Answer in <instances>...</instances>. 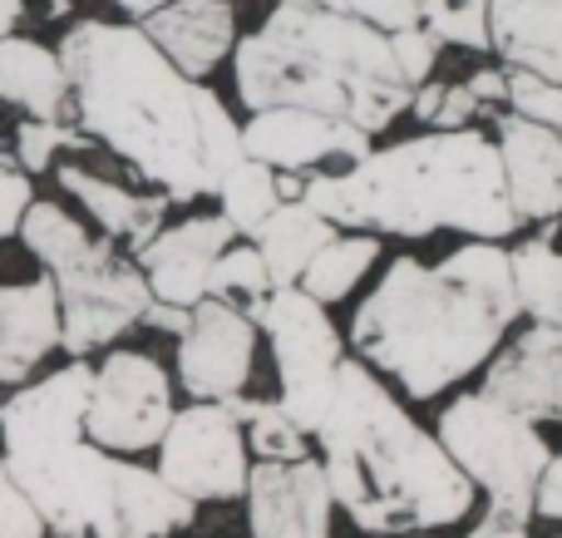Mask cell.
<instances>
[{
    "label": "cell",
    "mask_w": 562,
    "mask_h": 538,
    "mask_svg": "<svg viewBox=\"0 0 562 538\" xmlns=\"http://www.w3.org/2000/svg\"><path fill=\"white\" fill-rule=\"evenodd\" d=\"M75 128L119 154L168 203L217 193L243 158V128L207 85L173 65L144 25L75 20L59 40Z\"/></svg>",
    "instance_id": "obj_1"
},
{
    "label": "cell",
    "mask_w": 562,
    "mask_h": 538,
    "mask_svg": "<svg viewBox=\"0 0 562 538\" xmlns=\"http://www.w3.org/2000/svg\"><path fill=\"white\" fill-rule=\"evenodd\" d=\"M518 316L508 253L469 243L439 267L400 257L356 316V346L409 395H439L464 381Z\"/></svg>",
    "instance_id": "obj_2"
},
{
    "label": "cell",
    "mask_w": 562,
    "mask_h": 538,
    "mask_svg": "<svg viewBox=\"0 0 562 538\" xmlns=\"http://www.w3.org/2000/svg\"><path fill=\"white\" fill-rule=\"evenodd\" d=\"M237 94L247 109L296 104L380 134L409 109L390 35L340 0H277V10L233 45Z\"/></svg>",
    "instance_id": "obj_3"
},
{
    "label": "cell",
    "mask_w": 562,
    "mask_h": 538,
    "mask_svg": "<svg viewBox=\"0 0 562 538\" xmlns=\"http://www.w3.org/2000/svg\"><path fill=\"white\" fill-rule=\"evenodd\" d=\"M326 223L380 227L425 237L464 227L474 237H508L518 227L504 193V164L479 128H435L380 154H360L346 173H316L301 188Z\"/></svg>",
    "instance_id": "obj_4"
},
{
    "label": "cell",
    "mask_w": 562,
    "mask_h": 538,
    "mask_svg": "<svg viewBox=\"0 0 562 538\" xmlns=\"http://www.w3.org/2000/svg\"><path fill=\"white\" fill-rule=\"evenodd\" d=\"M316 435L326 450V490L370 534L445 529L474 500L459 464L415 430L366 366H336Z\"/></svg>",
    "instance_id": "obj_5"
},
{
    "label": "cell",
    "mask_w": 562,
    "mask_h": 538,
    "mask_svg": "<svg viewBox=\"0 0 562 538\" xmlns=\"http://www.w3.org/2000/svg\"><path fill=\"white\" fill-rule=\"evenodd\" d=\"M89 376L94 366L75 356L55 376L20 385L0 405V455H5L10 480L20 484L40 524L59 538L119 534L124 460H109L85 435Z\"/></svg>",
    "instance_id": "obj_6"
},
{
    "label": "cell",
    "mask_w": 562,
    "mask_h": 538,
    "mask_svg": "<svg viewBox=\"0 0 562 538\" xmlns=\"http://www.w3.org/2000/svg\"><path fill=\"white\" fill-rule=\"evenodd\" d=\"M20 243L45 262L59 296V346L69 356H89L144 322V306L154 302L138 267H128L104 237H89L85 223L65 213L49 198H30L20 213Z\"/></svg>",
    "instance_id": "obj_7"
},
{
    "label": "cell",
    "mask_w": 562,
    "mask_h": 538,
    "mask_svg": "<svg viewBox=\"0 0 562 538\" xmlns=\"http://www.w3.org/2000/svg\"><path fill=\"white\" fill-rule=\"evenodd\" d=\"M262 326L272 332L277 346V371H281V411L296 421V430H316L326 401L336 391V366H340V341L336 326L326 322L316 296L291 287H272L262 306Z\"/></svg>",
    "instance_id": "obj_8"
},
{
    "label": "cell",
    "mask_w": 562,
    "mask_h": 538,
    "mask_svg": "<svg viewBox=\"0 0 562 538\" xmlns=\"http://www.w3.org/2000/svg\"><path fill=\"white\" fill-rule=\"evenodd\" d=\"M439 435H445L449 460L464 464L479 484H488V494L533 500V480L548 464V445L538 440L524 415L498 405L494 395H464L439 421Z\"/></svg>",
    "instance_id": "obj_9"
},
{
    "label": "cell",
    "mask_w": 562,
    "mask_h": 538,
    "mask_svg": "<svg viewBox=\"0 0 562 538\" xmlns=\"http://www.w3.org/2000/svg\"><path fill=\"white\" fill-rule=\"evenodd\" d=\"M168 421H173V401H168V376L154 356L144 351H114L104 356L94 376H89V401H85V435L99 450L138 455L154 450L164 440Z\"/></svg>",
    "instance_id": "obj_10"
},
{
    "label": "cell",
    "mask_w": 562,
    "mask_h": 538,
    "mask_svg": "<svg viewBox=\"0 0 562 538\" xmlns=\"http://www.w3.org/2000/svg\"><path fill=\"white\" fill-rule=\"evenodd\" d=\"M164 460L158 474L188 500H233L247 490V450L237 415L227 411V401H207L183 411L178 421H168L164 430Z\"/></svg>",
    "instance_id": "obj_11"
},
{
    "label": "cell",
    "mask_w": 562,
    "mask_h": 538,
    "mask_svg": "<svg viewBox=\"0 0 562 538\" xmlns=\"http://www.w3.org/2000/svg\"><path fill=\"white\" fill-rule=\"evenodd\" d=\"M243 154L257 158L267 168H301L326 164V158H350L370 154V134L346 119L316 114V109H296V104H272V109H252V119L243 124Z\"/></svg>",
    "instance_id": "obj_12"
},
{
    "label": "cell",
    "mask_w": 562,
    "mask_h": 538,
    "mask_svg": "<svg viewBox=\"0 0 562 538\" xmlns=\"http://www.w3.org/2000/svg\"><path fill=\"white\" fill-rule=\"evenodd\" d=\"M178 376L198 401H233L252 376V322L227 302H203L188 316Z\"/></svg>",
    "instance_id": "obj_13"
},
{
    "label": "cell",
    "mask_w": 562,
    "mask_h": 538,
    "mask_svg": "<svg viewBox=\"0 0 562 538\" xmlns=\"http://www.w3.org/2000/svg\"><path fill=\"white\" fill-rule=\"evenodd\" d=\"M498 164L514 217H558L562 213V134L538 119H498Z\"/></svg>",
    "instance_id": "obj_14"
},
{
    "label": "cell",
    "mask_w": 562,
    "mask_h": 538,
    "mask_svg": "<svg viewBox=\"0 0 562 538\" xmlns=\"http://www.w3.org/2000/svg\"><path fill=\"white\" fill-rule=\"evenodd\" d=\"M247 494L257 538H326L330 529V490L321 464L311 460H267L247 480Z\"/></svg>",
    "instance_id": "obj_15"
},
{
    "label": "cell",
    "mask_w": 562,
    "mask_h": 538,
    "mask_svg": "<svg viewBox=\"0 0 562 538\" xmlns=\"http://www.w3.org/2000/svg\"><path fill=\"white\" fill-rule=\"evenodd\" d=\"M233 243V223L227 217H193L178 227H158L144 247L138 262L148 272V292L168 306H198V296L207 292V267L217 262V253Z\"/></svg>",
    "instance_id": "obj_16"
},
{
    "label": "cell",
    "mask_w": 562,
    "mask_h": 538,
    "mask_svg": "<svg viewBox=\"0 0 562 538\" xmlns=\"http://www.w3.org/2000/svg\"><path fill=\"white\" fill-rule=\"evenodd\" d=\"M484 395L524 421H562V326H533L488 371Z\"/></svg>",
    "instance_id": "obj_17"
},
{
    "label": "cell",
    "mask_w": 562,
    "mask_h": 538,
    "mask_svg": "<svg viewBox=\"0 0 562 538\" xmlns=\"http://www.w3.org/2000/svg\"><path fill=\"white\" fill-rule=\"evenodd\" d=\"M144 35L173 59L183 75L203 79L217 69L237 45V15L233 0H168V5L148 10Z\"/></svg>",
    "instance_id": "obj_18"
},
{
    "label": "cell",
    "mask_w": 562,
    "mask_h": 538,
    "mask_svg": "<svg viewBox=\"0 0 562 538\" xmlns=\"http://www.w3.org/2000/svg\"><path fill=\"white\" fill-rule=\"evenodd\" d=\"M59 346L55 282H0V385H20Z\"/></svg>",
    "instance_id": "obj_19"
},
{
    "label": "cell",
    "mask_w": 562,
    "mask_h": 538,
    "mask_svg": "<svg viewBox=\"0 0 562 538\" xmlns=\"http://www.w3.org/2000/svg\"><path fill=\"white\" fill-rule=\"evenodd\" d=\"M488 45L508 69L562 85V0H488Z\"/></svg>",
    "instance_id": "obj_20"
},
{
    "label": "cell",
    "mask_w": 562,
    "mask_h": 538,
    "mask_svg": "<svg viewBox=\"0 0 562 538\" xmlns=\"http://www.w3.org/2000/svg\"><path fill=\"white\" fill-rule=\"evenodd\" d=\"M0 104L25 119H65L69 79L59 65V49L20 35V30L0 35Z\"/></svg>",
    "instance_id": "obj_21"
},
{
    "label": "cell",
    "mask_w": 562,
    "mask_h": 538,
    "mask_svg": "<svg viewBox=\"0 0 562 538\" xmlns=\"http://www.w3.org/2000/svg\"><path fill=\"white\" fill-rule=\"evenodd\" d=\"M55 173H59V183H65V193H75L79 203H85V213L94 217L109 237H124L134 253L158 233V223H164L168 193H134V188L114 183V178H104V173H89L85 164H59Z\"/></svg>",
    "instance_id": "obj_22"
},
{
    "label": "cell",
    "mask_w": 562,
    "mask_h": 538,
    "mask_svg": "<svg viewBox=\"0 0 562 538\" xmlns=\"http://www.w3.org/2000/svg\"><path fill=\"white\" fill-rule=\"evenodd\" d=\"M330 237L336 233H330V223L316 213V208L301 203V198H281L272 208V217L257 227V253H262L272 287L296 282V277L306 272V262L330 243Z\"/></svg>",
    "instance_id": "obj_23"
},
{
    "label": "cell",
    "mask_w": 562,
    "mask_h": 538,
    "mask_svg": "<svg viewBox=\"0 0 562 538\" xmlns=\"http://www.w3.org/2000/svg\"><path fill=\"white\" fill-rule=\"evenodd\" d=\"M193 524V500L178 494L164 474L124 464L119 474V538H164Z\"/></svg>",
    "instance_id": "obj_24"
},
{
    "label": "cell",
    "mask_w": 562,
    "mask_h": 538,
    "mask_svg": "<svg viewBox=\"0 0 562 538\" xmlns=\"http://www.w3.org/2000/svg\"><path fill=\"white\" fill-rule=\"evenodd\" d=\"M514 272V296L518 306L538 316V326H562V253L548 237H533L528 247H518L508 257Z\"/></svg>",
    "instance_id": "obj_25"
},
{
    "label": "cell",
    "mask_w": 562,
    "mask_h": 538,
    "mask_svg": "<svg viewBox=\"0 0 562 538\" xmlns=\"http://www.w3.org/2000/svg\"><path fill=\"white\" fill-rule=\"evenodd\" d=\"M217 198H223V217L233 223V233L257 237V227L272 217V208L281 203V183L277 168L257 164V158H237L223 178H217Z\"/></svg>",
    "instance_id": "obj_26"
},
{
    "label": "cell",
    "mask_w": 562,
    "mask_h": 538,
    "mask_svg": "<svg viewBox=\"0 0 562 538\" xmlns=\"http://www.w3.org/2000/svg\"><path fill=\"white\" fill-rule=\"evenodd\" d=\"M375 257H380L375 237H330L306 262V272H301V292L316 296V302H336V296H346L366 277V267Z\"/></svg>",
    "instance_id": "obj_27"
},
{
    "label": "cell",
    "mask_w": 562,
    "mask_h": 538,
    "mask_svg": "<svg viewBox=\"0 0 562 538\" xmlns=\"http://www.w3.org/2000/svg\"><path fill=\"white\" fill-rule=\"evenodd\" d=\"M207 292L217 302H247V322H262V306L272 296V277L257 247H233L227 243L217 253V262L207 267Z\"/></svg>",
    "instance_id": "obj_28"
},
{
    "label": "cell",
    "mask_w": 562,
    "mask_h": 538,
    "mask_svg": "<svg viewBox=\"0 0 562 538\" xmlns=\"http://www.w3.org/2000/svg\"><path fill=\"white\" fill-rule=\"evenodd\" d=\"M227 411L237 415V421L252 425V445L262 460H306V430H296V421H291L281 405L272 401H243V395H233L227 401Z\"/></svg>",
    "instance_id": "obj_29"
},
{
    "label": "cell",
    "mask_w": 562,
    "mask_h": 538,
    "mask_svg": "<svg viewBox=\"0 0 562 538\" xmlns=\"http://www.w3.org/2000/svg\"><path fill=\"white\" fill-rule=\"evenodd\" d=\"M419 25L439 45L488 49V0H425L419 5Z\"/></svg>",
    "instance_id": "obj_30"
},
{
    "label": "cell",
    "mask_w": 562,
    "mask_h": 538,
    "mask_svg": "<svg viewBox=\"0 0 562 538\" xmlns=\"http://www.w3.org/2000/svg\"><path fill=\"white\" fill-rule=\"evenodd\" d=\"M65 148H94V138L79 134V128L65 124V119H20L15 124V164L25 168L30 178L49 173Z\"/></svg>",
    "instance_id": "obj_31"
},
{
    "label": "cell",
    "mask_w": 562,
    "mask_h": 538,
    "mask_svg": "<svg viewBox=\"0 0 562 538\" xmlns=\"http://www.w3.org/2000/svg\"><path fill=\"white\" fill-rule=\"evenodd\" d=\"M390 55H395L400 75H405V85H425L429 75H435L439 65V40L429 35L425 25H409V30H390Z\"/></svg>",
    "instance_id": "obj_32"
},
{
    "label": "cell",
    "mask_w": 562,
    "mask_h": 538,
    "mask_svg": "<svg viewBox=\"0 0 562 538\" xmlns=\"http://www.w3.org/2000/svg\"><path fill=\"white\" fill-rule=\"evenodd\" d=\"M0 538H45V524L30 509V500L20 494V484L10 480L5 455H0Z\"/></svg>",
    "instance_id": "obj_33"
},
{
    "label": "cell",
    "mask_w": 562,
    "mask_h": 538,
    "mask_svg": "<svg viewBox=\"0 0 562 538\" xmlns=\"http://www.w3.org/2000/svg\"><path fill=\"white\" fill-rule=\"evenodd\" d=\"M30 198H35V183H30V173L10 154H0V237H15L20 213L30 208Z\"/></svg>",
    "instance_id": "obj_34"
},
{
    "label": "cell",
    "mask_w": 562,
    "mask_h": 538,
    "mask_svg": "<svg viewBox=\"0 0 562 538\" xmlns=\"http://www.w3.org/2000/svg\"><path fill=\"white\" fill-rule=\"evenodd\" d=\"M528 514H533V500H518V494H494L488 519L479 524L469 538H524L528 534Z\"/></svg>",
    "instance_id": "obj_35"
},
{
    "label": "cell",
    "mask_w": 562,
    "mask_h": 538,
    "mask_svg": "<svg viewBox=\"0 0 562 538\" xmlns=\"http://www.w3.org/2000/svg\"><path fill=\"white\" fill-rule=\"evenodd\" d=\"M346 10H356L360 20H370L375 30H409V25H419V5L425 0H340Z\"/></svg>",
    "instance_id": "obj_36"
},
{
    "label": "cell",
    "mask_w": 562,
    "mask_h": 538,
    "mask_svg": "<svg viewBox=\"0 0 562 538\" xmlns=\"http://www.w3.org/2000/svg\"><path fill=\"white\" fill-rule=\"evenodd\" d=\"M479 109H484V104H479V94L469 85H439L435 119H429V124H435V128H464Z\"/></svg>",
    "instance_id": "obj_37"
},
{
    "label": "cell",
    "mask_w": 562,
    "mask_h": 538,
    "mask_svg": "<svg viewBox=\"0 0 562 538\" xmlns=\"http://www.w3.org/2000/svg\"><path fill=\"white\" fill-rule=\"evenodd\" d=\"M533 509L543 519H562V460H548L543 474L533 480Z\"/></svg>",
    "instance_id": "obj_38"
},
{
    "label": "cell",
    "mask_w": 562,
    "mask_h": 538,
    "mask_svg": "<svg viewBox=\"0 0 562 538\" xmlns=\"http://www.w3.org/2000/svg\"><path fill=\"white\" fill-rule=\"evenodd\" d=\"M469 89L479 94V104H504V94H508V75H504V69H479V75L469 79Z\"/></svg>",
    "instance_id": "obj_39"
},
{
    "label": "cell",
    "mask_w": 562,
    "mask_h": 538,
    "mask_svg": "<svg viewBox=\"0 0 562 538\" xmlns=\"http://www.w3.org/2000/svg\"><path fill=\"white\" fill-rule=\"evenodd\" d=\"M144 322H148V326H164V332H173V336H183V332H188V306L148 302V306H144Z\"/></svg>",
    "instance_id": "obj_40"
},
{
    "label": "cell",
    "mask_w": 562,
    "mask_h": 538,
    "mask_svg": "<svg viewBox=\"0 0 562 538\" xmlns=\"http://www.w3.org/2000/svg\"><path fill=\"white\" fill-rule=\"evenodd\" d=\"M109 5H119V10H128V15H138V20H144V15H148V10L168 5V0H109Z\"/></svg>",
    "instance_id": "obj_41"
},
{
    "label": "cell",
    "mask_w": 562,
    "mask_h": 538,
    "mask_svg": "<svg viewBox=\"0 0 562 538\" xmlns=\"http://www.w3.org/2000/svg\"><path fill=\"white\" fill-rule=\"evenodd\" d=\"M94 538H119V534H94Z\"/></svg>",
    "instance_id": "obj_42"
},
{
    "label": "cell",
    "mask_w": 562,
    "mask_h": 538,
    "mask_svg": "<svg viewBox=\"0 0 562 538\" xmlns=\"http://www.w3.org/2000/svg\"><path fill=\"white\" fill-rule=\"evenodd\" d=\"M558 134H562V119H558Z\"/></svg>",
    "instance_id": "obj_43"
}]
</instances>
